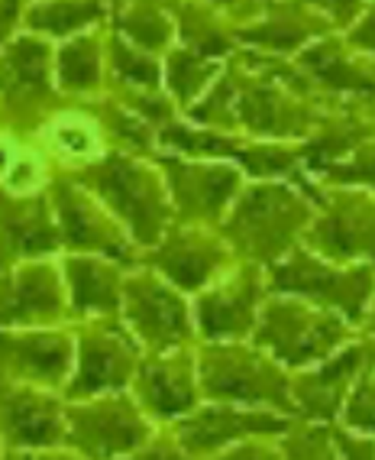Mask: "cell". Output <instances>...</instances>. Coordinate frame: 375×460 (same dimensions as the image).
Returning a JSON list of instances; mask_svg holds the SVG:
<instances>
[{
  "mask_svg": "<svg viewBox=\"0 0 375 460\" xmlns=\"http://www.w3.org/2000/svg\"><path fill=\"white\" fill-rule=\"evenodd\" d=\"M314 211L318 208L310 205L308 195L294 191L292 185L262 181L237 195L223 221V234L243 260L269 270L298 243L301 234H308Z\"/></svg>",
  "mask_w": 375,
  "mask_h": 460,
  "instance_id": "6da1fadb",
  "label": "cell"
},
{
  "mask_svg": "<svg viewBox=\"0 0 375 460\" xmlns=\"http://www.w3.org/2000/svg\"><path fill=\"white\" fill-rule=\"evenodd\" d=\"M269 292L298 296L330 308L346 321L362 328L369 305L375 298V266L372 263H340L318 250L292 247L266 272Z\"/></svg>",
  "mask_w": 375,
  "mask_h": 460,
  "instance_id": "7a4b0ae2",
  "label": "cell"
},
{
  "mask_svg": "<svg viewBox=\"0 0 375 460\" xmlns=\"http://www.w3.org/2000/svg\"><path fill=\"white\" fill-rule=\"evenodd\" d=\"M353 328H356L353 321L330 308L278 292V298H269L259 308L253 344L275 357L285 370H304L310 363L334 357L350 341Z\"/></svg>",
  "mask_w": 375,
  "mask_h": 460,
  "instance_id": "3957f363",
  "label": "cell"
},
{
  "mask_svg": "<svg viewBox=\"0 0 375 460\" xmlns=\"http://www.w3.org/2000/svg\"><path fill=\"white\" fill-rule=\"evenodd\" d=\"M201 386L211 399L240 405H272L278 411H298L292 379L282 363L259 344L240 347L237 341H211L201 354Z\"/></svg>",
  "mask_w": 375,
  "mask_h": 460,
  "instance_id": "277c9868",
  "label": "cell"
},
{
  "mask_svg": "<svg viewBox=\"0 0 375 460\" xmlns=\"http://www.w3.org/2000/svg\"><path fill=\"white\" fill-rule=\"evenodd\" d=\"M91 185L110 205V211H117V217L126 221L139 243H155L162 237L169 208L149 169H143L133 159L110 156L91 169Z\"/></svg>",
  "mask_w": 375,
  "mask_h": 460,
  "instance_id": "5b68a950",
  "label": "cell"
},
{
  "mask_svg": "<svg viewBox=\"0 0 375 460\" xmlns=\"http://www.w3.org/2000/svg\"><path fill=\"white\" fill-rule=\"evenodd\" d=\"M324 211L308 227V247L340 263L375 266V191L336 189L320 198Z\"/></svg>",
  "mask_w": 375,
  "mask_h": 460,
  "instance_id": "8992f818",
  "label": "cell"
},
{
  "mask_svg": "<svg viewBox=\"0 0 375 460\" xmlns=\"http://www.w3.org/2000/svg\"><path fill=\"white\" fill-rule=\"evenodd\" d=\"M372 357H375L372 334L362 344L340 347V354H334V360L327 357V360H320V367L292 379L294 405L301 411H308L314 421H330L336 415V409L343 405V399L350 395V386L356 383V376L366 370V363Z\"/></svg>",
  "mask_w": 375,
  "mask_h": 460,
  "instance_id": "52a82bcc",
  "label": "cell"
},
{
  "mask_svg": "<svg viewBox=\"0 0 375 460\" xmlns=\"http://www.w3.org/2000/svg\"><path fill=\"white\" fill-rule=\"evenodd\" d=\"M162 169L188 221H221L227 205L240 195V169L233 165L162 159Z\"/></svg>",
  "mask_w": 375,
  "mask_h": 460,
  "instance_id": "ba28073f",
  "label": "cell"
},
{
  "mask_svg": "<svg viewBox=\"0 0 375 460\" xmlns=\"http://www.w3.org/2000/svg\"><path fill=\"white\" fill-rule=\"evenodd\" d=\"M123 308H126V321L133 324V331L153 350L179 347L188 337L185 302L153 276H133L123 282Z\"/></svg>",
  "mask_w": 375,
  "mask_h": 460,
  "instance_id": "9c48e42d",
  "label": "cell"
},
{
  "mask_svg": "<svg viewBox=\"0 0 375 460\" xmlns=\"http://www.w3.org/2000/svg\"><path fill=\"white\" fill-rule=\"evenodd\" d=\"M285 431H292V419H282L275 411H240L230 405H214L179 425L188 454H214L223 444L243 441V438L285 435Z\"/></svg>",
  "mask_w": 375,
  "mask_h": 460,
  "instance_id": "30bf717a",
  "label": "cell"
},
{
  "mask_svg": "<svg viewBox=\"0 0 375 460\" xmlns=\"http://www.w3.org/2000/svg\"><path fill=\"white\" fill-rule=\"evenodd\" d=\"M259 298L262 282L256 270L240 272L227 286H217L201 296L197 302V321L207 341H240L253 334L259 321Z\"/></svg>",
  "mask_w": 375,
  "mask_h": 460,
  "instance_id": "8fae6325",
  "label": "cell"
},
{
  "mask_svg": "<svg viewBox=\"0 0 375 460\" xmlns=\"http://www.w3.org/2000/svg\"><path fill=\"white\" fill-rule=\"evenodd\" d=\"M146 438V425L126 402H94L72 415V441L88 454L133 451Z\"/></svg>",
  "mask_w": 375,
  "mask_h": 460,
  "instance_id": "7c38bea8",
  "label": "cell"
},
{
  "mask_svg": "<svg viewBox=\"0 0 375 460\" xmlns=\"http://www.w3.org/2000/svg\"><path fill=\"white\" fill-rule=\"evenodd\" d=\"M233 114L246 130L259 133V137H301L314 120L310 111L294 104L292 94L285 88L269 84V78L246 84L237 94Z\"/></svg>",
  "mask_w": 375,
  "mask_h": 460,
  "instance_id": "4fadbf2b",
  "label": "cell"
},
{
  "mask_svg": "<svg viewBox=\"0 0 375 460\" xmlns=\"http://www.w3.org/2000/svg\"><path fill=\"white\" fill-rule=\"evenodd\" d=\"M0 357L10 373L56 386L72 367V344L62 334H0Z\"/></svg>",
  "mask_w": 375,
  "mask_h": 460,
  "instance_id": "5bb4252c",
  "label": "cell"
},
{
  "mask_svg": "<svg viewBox=\"0 0 375 460\" xmlns=\"http://www.w3.org/2000/svg\"><path fill=\"white\" fill-rule=\"evenodd\" d=\"M133 347L120 334H88L82 341L78 379L72 383V399L120 389L133 373Z\"/></svg>",
  "mask_w": 375,
  "mask_h": 460,
  "instance_id": "9a60e30c",
  "label": "cell"
},
{
  "mask_svg": "<svg viewBox=\"0 0 375 460\" xmlns=\"http://www.w3.org/2000/svg\"><path fill=\"white\" fill-rule=\"evenodd\" d=\"M301 66L314 75V82L327 84L334 91H350V94H375V58L366 62L346 56L340 42L330 36L310 40L301 52Z\"/></svg>",
  "mask_w": 375,
  "mask_h": 460,
  "instance_id": "2e32d148",
  "label": "cell"
},
{
  "mask_svg": "<svg viewBox=\"0 0 375 460\" xmlns=\"http://www.w3.org/2000/svg\"><path fill=\"white\" fill-rule=\"evenodd\" d=\"M227 260V250L205 234H179L159 253L155 266L179 288H201Z\"/></svg>",
  "mask_w": 375,
  "mask_h": 460,
  "instance_id": "e0dca14e",
  "label": "cell"
},
{
  "mask_svg": "<svg viewBox=\"0 0 375 460\" xmlns=\"http://www.w3.org/2000/svg\"><path fill=\"white\" fill-rule=\"evenodd\" d=\"M62 296H58L56 276L46 266H26L7 286V296L0 305L4 324H36V321L58 318Z\"/></svg>",
  "mask_w": 375,
  "mask_h": 460,
  "instance_id": "ac0fdd59",
  "label": "cell"
},
{
  "mask_svg": "<svg viewBox=\"0 0 375 460\" xmlns=\"http://www.w3.org/2000/svg\"><path fill=\"white\" fill-rule=\"evenodd\" d=\"M58 217H62V234L72 247L78 250H98V253L123 256L120 240H117L114 227L94 211L88 198L72 185H58L56 191Z\"/></svg>",
  "mask_w": 375,
  "mask_h": 460,
  "instance_id": "d6986e66",
  "label": "cell"
},
{
  "mask_svg": "<svg viewBox=\"0 0 375 460\" xmlns=\"http://www.w3.org/2000/svg\"><path fill=\"white\" fill-rule=\"evenodd\" d=\"M4 425H7V441L17 447H49L62 435L58 405L36 393L13 395L4 411Z\"/></svg>",
  "mask_w": 375,
  "mask_h": 460,
  "instance_id": "ffe728a7",
  "label": "cell"
},
{
  "mask_svg": "<svg viewBox=\"0 0 375 460\" xmlns=\"http://www.w3.org/2000/svg\"><path fill=\"white\" fill-rule=\"evenodd\" d=\"M139 395H143L146 409L162 415V419H175V415L191 411V405H195V379H191L188 363L159 360L143 367Z\"/></svg>",
  "mask_w": 375,
  "mask_h": 460,
  "instance_id": "44dd1931",
  "label": "cell"
},
{
  "mask_svg": "<svg viewBox=\"0 0 375 460\" xmlns=\"http://www.w3.org/2000/svg\"><path fill=\"white\" fill-rule=\"evenodd\" d=\"M68 282L78 312H114L120 305V276L98 260H68Z\"/></svg>",
  "mask_w": 375,
  "mask_h": 460,
  "instance_id": "7402d4cb",
  "label": "cell"
},
{
  "mask_svg": "<svg viewBox=\"0 0 375 460\" xmlns=\"http://www.w3.org/2000/svg\"><path fill=\"white\" fill-rule=\"evenodd\" d=\"M324 30H318V23H310V17H294V13H272V17L259 20V23L240 30L237 40L253 42L262 49L272 52H298L304 49L310 40H318Z\"/></svg>",
  "mask_w": 375,
  "mask_h": 460,
  "instance_id": "603a6c76",
  "label": "cell"
},
{
  "mask_svg": "<svg viewBox=\"0 0 375 460\" xmlns=\"http://www.w3.org/2000/svg\"><path fill=\"white\" fill-rule=\"evenodd\" d=\"M46 66H49V52L36 40H17L4 52V75H7L10 91H42L46 88Z\"/></svg>",
  "mask_w": 375,
  "mask_h": 460,
  "instance_id": "cb8c5ba5",
  "label": "cell"
},
{
  "mask_svg": "<svg viewBox=\"0 0 375 460\" xmlns=\"http://www.w3.org/2000/svg\"><path fill=\"white\" fill-rule=\"evenodd\" d=\"M100 13H104V7L98 0H58V4H42V7L30 10V26L58 36L94 23Z\"/></svg>",
  "mask_w": 375,
  "mask_h": 460,
  "instance_id": "d4e9b609",
  "label": "cell"
},
{
  "mask_svg": "<svg viewBox=\"0 0 375 460\" xmlns=\"http://www.w3.org/2000/svg\"><path fill=\"white\" fill-rule=\"evenodd\" d=\"M7 234H10L13 250H17V253H26V256L49 253V250H56V243H58L56 227L49 224V214H46L42 205H33L30 211L10 217Z\"/></svg>",
  "mask_w": 375,
  "mask_h": 460,
  "instance_id": "484cf974",
  "label": "cell"
},
{
  "mask_svg": "<svg viewBox=\"0 0 375 460\" xmlns=\"http://www.w3.org/2000/svg\"><path fill=\"white\" fill-rule=\"evenodd\" d=\"M217 75V62L201 52H175L169 62V84L181 101H191Z\"/></svg>",
  "mask_w": 375,
  "mask_h": 460,
  "instance_id": "4316f807",
  "label": "cell"
},
{
  "mask_svg": "<svg viewBox=\"0 0 375 460\" xmlns=\"http://www.w3.org/2000/svg\"><path fill=\"white\" fill-rule=\"evenodd\" d=\"M324 179L336 181V185H366L375 191V133L359 143L353 153H346L336 163L318 169Z\"/></svg>",
  "mask_w": 375,
  "mask_h": 460,
  "instance_id": "83f0119b",
  "label": "cell"
},
{
  "mask_svg": "<svg viewBox=\"0 0 375 460\" xmlns=\"http://www.w3.org/2000/svg\"><path fill=\"white\" fill-rule=\"evenodd\" d=\"M98 46L94 40L82 36V40H74L72 46H65L62 58H58V78L65 88H74V91H84V88H94L98 82Z\"/></svg>",
  "mask_w": 375,
  "mask_h": 460,
  "instance_id": "f1b7e54d",
  "label": "cell"
},
{
  "mask_svg": "<svg viewBox=\"0 0 375 460\" xmlns=\"http://www.w3.org/2000/svg\"><path fill=\"white\" fill-rule=\"evenodd\" d=\"M343 421L353 431H375V357L353 383L346 405H343Z\"/></svg>",
  "mask_w": 375,
  "mask_h": 460,
  "instance_id": "f546056e",
  "label": "cell"
},
{
  "mask_svg": "<svg viewBox=\"0 0 375 460\" xmlns=\"http://www.w3.org/2000/svg\"><path fill=\"white\" fill-rule=\"evenodd\" d=\"M123 33L136 40L139 46H146V49H159L169 40L171 26L165 23V17H159L153 10H133L130 17H123Z\"/></svg>",
  "mask_w": 375,
  "mask_h": 460,
  "instance_id": "4dcf8cb0",
  "label": "cell"
},
{
  "mask_svg": "<svg viewBox=\"0 0 375 460\" xmlns=\"http://www.w3.org/2000/svg\"><path fill=\"white\" fill-rule=\"evenodd\" d=\"M114 62H117V72L133 84H155V78H159V68H155L153 58L139 56L133 49H123L120 42L114 46Z\"/></svg>",
  "mask_w": 375,
  "mask_h": 460,
  "instance_id": "1f68e13d",
  "label": "cell"
},
{
  "mask_svg": "<svg viewBox=\"0 0 375 460\" xmlns=\"http://www.w3.org/2000/svg\"><path fill=\"white\" fill-rule=\"evenodd\" d=\"M298 4H310L314 10L327 13V20L336 26H353L369 0H298Z\"/></svg>",
  "mask_w": 375,
  "mask_h": 460,
  "instance_id": "d6a6232c",
  "label": "cell"
},
{
  "mask_svg": "<svg viewBox=\"0 0 375 460\" xmlns=\"http://www.w3.org/2000/svg\"><path fill=\"white\" fill-rule=\"evenodd\" d=\"M350 46L369 52V58H375V0H369L366 10L359 13V20L350 26Z\"/></svg>",
  "mask_w": 375,
  "mask_h": 460,
  "instance_id": "836d02e7",
  "label": "cell"
},
{
  "mask_svg": "<svg viewBox=\"0 0 375 460\" xmlns=\"http://www.w3.org/2000/svg\"><path fill=\"white\" fill-rule=\"evenodd\" d=\"M336 451L350 454V457H375V441L369 438H353L346 431H334Z\"/></svg>",
  "mask_w": 375,
  "mask_h": 460,
  "instance_id": "e575fe53",
  "label": "cell"
},
{
  "mask_svg": "<svg viewBox=\"0 0 375 460\" xmlns=\"http://www.w3.org/2000/svg\"><path fill=\"white\" fill-rule=\"evenodd\" d=\"M13 17H17V0H0V30H7Z\"/></svg>",
  "mask_w": 375,
  "mask_h": 460,
  "instance_id": "d590c367",
  "label": "cell"
},
{
  "mask_svg": "<svg viewBox=\"0 0 375 460\" xmlns=\"http://www.w3.org/2000/svg\"><path fill=\"white\" fill-rule=\"evenodd\" d=\"M362 331H366V334H372V337H375V298H372V305H369L366 318H362Z\"/></svg>",
  "mask_w": 375,
  "mask_h": 460,
  "instance_id": "8d00e7d4",
  "label": "cell"
},
{
  "mask_svg": "<svg viewBox=\"0 0 375 460\" xmlns=\"http://www.w3.org/2000/svg\"><path fill=\"white\" fill-rule=\"evenodd\" d=\"M221 4H230V0H221Z\"/></svg>",
  "mask_w": 375,
  "mask_h": 460,
  "instance_id": "74e56055",
  "label": "cell"
}]
</instances>
